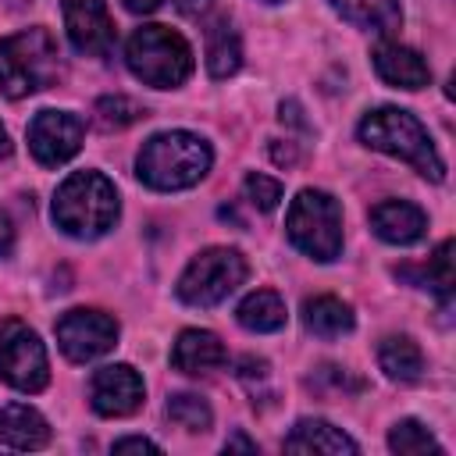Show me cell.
<instances>
[{"mask_svg":"<svg viewBox=\"0 0 456 456\" xmlns=\"http://www.w3.org/2000/svg\"><path fill=\"white\" fill-rule=\"evenodd\" d=\"M118 189L100 171H75L53 196V221L75 239H96L118 221Z\"/></svg>","mask_w":456,"mask_h":456,"instance_id":"1","label":"cell"},{"mask_svg":"<svg viewBox=\"0 0 456 456\" xmlns=\"http://www.w3.org/2000/svg\"><path fill=\"white\" fill-rule=\"evenodd\" d=\"M61 78V50L46 28H21L0 39V93L21 100Z\"/></svg>","mask_w":456,"mask_h":456,"instance_id":"2","label":"cell"},{"mask_svg":"<svg viewBox=\"0 0 456 456\" xmlns=\"http://www.w3.org/2000/svg\"><path fill=\"white\" fill-rule=\"evenodd\" d=\"M360 139L370 150H381L388 157H399V160L413 164L431 182H442V175H445V164H442V157H438L428 128L410 110H399V107H378V110H370L360 121Z\"/></svg>","mask_w":456,"mask_h":456,"instance_id":"3","label":"cell"},{"mask_svg":"<svg viewBox=\"0 0 456 456\" xmlns=\"http://www.w3.org/2000/svg\"><path fill=\"white\" fill-rule=\"evenodd\" d=\"M135 167L150 189H189L210 171V146L192 132H160L142 146Z\"/></svg>","mask_w":456,"mask_h":456,"instance_id":"4","label":"cell"},{"mask_svg":"<svg viewBox=\"0 0 456 456\" xmlns=\"http://www.w3.org/2000/svg\"><path fill=\"white\" fill-rule=\"evenodd\" d=\"M125 61L135 78L157 89H175L192 75V50L189 43L171 32L167 25H142L132 32L125 46Z\"/></svg>","mask_w":456,"mask_h":456,"instance_id":"5","label":"cell"},{"mask_svg":"<svg viewBox=\"0 0 456 456\" xmlns=\"http://www.w3.org/2000/svg\"><path fill=\"white\" fill-rule=\"evenodd\" d=\"M285 228H289L292 246L321 264L342 253V207L335 203V196L321 189H303L292 200Z\"/></svg>","mask_w":456,"mask_h":456,"instance_id":"6","label":"cell"},{"mask_svg":"<svg viewBox=\"0 0 456 456\" xmlns=\"http://www.w3.org/2000/svg\"><path fill=\"white\" fill-rule=\"evenodd\" d=\"M246 281V260L239 249L214 246L189 260L178 278V299L189 306H217Z\"/></svg>","mask_w":456,"mask_h":456,"instance_id":"7","label":"cell"},{"mask_svg":"<svg viewBox=\"0 0 456 456\" xmlns=\"http://www.w3.org/2000/svg\"><path fill=\"white\" fill-rule=\"evenodd\" d=\"M0 378L18 392H43L50 381L46 349L39 335L21 321H7L0 328Z\"/></svg>","mask_w":456,"mask_h":456,"instance_id":"8","label":"cell"},{"mask_svg":"<svg viewBox=\"0 0 456 456\" xmlns=\"http://www.w3.org/2000/svg\"><path fill=\"white\" fill-rule=\"evenodd\" d=\"M57 342L68 360L86 363L114 349L118 342V321L100 310H68L57 321Z\"/></svg>","mask_w":456,"mask_h":456,"instance_id":"9","label":"cell"},{"mask_svg":"<svg viewBox=\"0 0 456 456\" xmlns=\"http://www.w3.org/2000/svg\"><path fill=\"white\" fill-rule=\"evenodd\" d=\"M82 132V118L68 110H39L28 125V150L43 167H57L78 153Z\"/></svg>","mask_w":456,"mask_h":456,"instance_id":"10","label":"cell"},{"mask_svg":"<svg viewBox=\"0 0 456 456\" xmlns=\"http://www.w3.org/2000/svg\"><path fill=\"white\" fill-rule=\"evenodd\" d=\"M142 378L128 367V363H107L93 374L89 395H93V410L103 417H128L142 406Z\"/></svg>","mask_w":456,"mask_h":456,"instance_id":"11","label":"cell"},{"mask_svg":"<svg viewBox=\"0 0 456 456\" xmlns=\"http://www.w3.org/2000/svg\"><path fill=\"white\" fill-rule=\"evenodd\" d=\"M64 28L78 53L103 57L114 43V25L103 0H64Z\"/></svg>","mask_w":456,"mask_h":456,"instance_id":"12","label":"cell"},{"mask_svg":"<svg viewBox=\"0 0 456 456\" xmlns=\"http://www.w3.org/2000/svg\"><path fill=\"white\" fill-rule=\"evenodd\" d=\"M370 61H374V71H378L388 86H395V89H420V86L431 82L428 61H424L417 50H410V46L378 43L374 53H370Z\"/></svg>","mask_w":456,"mask_h":456,"instance_id":"13","label":"cell"},{"mask_svg":"<svg viewBox=\"0 0 456 456\" xmlns=\"http://www.w3.org/2000/svg\"><path fill=\"white\" fill-rule=\"evenodd\" d=\"M370 228L378 232V239L395 242V246H410L424 235L428 217L420 207L406 203V200H381L370 207Z\"/></svg>","mask_w":456,"mask_h":456,"instance_id":"14","label":"cell"},{"mask_svg":"<svg viewBox=\"0 0 456 456\" xmlns=\"http://www.w3.org/2000/svg\"><path fill=\"white\" fill-rule=\"evenodd\" d=\"M224 346L214 331H200V328H189L178 335L175 349H171V363L185 374H210L224 363Z\"/></svg>","mask_w":456,"mask_h":456,"instance_id":"15","label":"cell"},{"mask_svg":"<svg viewBox=\"0 0 456 456\" xmlns=\"http://www.w3.org/2000/svg\"><path fill=\"white\" fill-rule=\"evenodd\" d=\"M0 442L11 449H43L50 442V424L25 403H7L0 410Z\"/></svg>","mask_w":456,"mask_h":456,"instance_id":"16","label":"cell"},{"mask_svg":"<svg viewBox=\"0 0 456 456\" xmlns=\"http://www.w3.org/2000/svg\"><path fill=\"white\" fill-rule=\"evenodd\" d=\"M289 452H356V442L328 420H299L285 438Z\"/></svg>","mask_w":456,"mask_h":456,"instance_id":"17","label":"cell"},{"mask_svg":"<svg viewBox=\"0 0 456 456\" xmlns=\"http://www.w3.org/2000/svg\"><path fill=\"white\" fill-rule=\"evenodd\" d=\"M242 64V46H239V32L228 18H217L207 28V68L214 78H228L235 75Z\"/></svg>","mask_w":456,"mask_h":456,"instance_id":"18","label":"cell"},{"mask_svg":"<svg viewBox=\"0 0 456 456\" xmlns=\"http://www.w3.org/2000/svg\"><path fill=\"white\" fill-rule=\"evenodd\" d=\"M303 321L321 338H338V335H349L353 331V310H349V303H342L335 296L306 299L303 303Z\"/></svg>","mask_w":456,"mask_h":456,"instance_id":"19","label":"cell"},{"mask_svg":"<svg viewBox=\"0 0 456 456\" xmlns=\"http://www.w3.org/2000/svg\"><path fill=\"white\" fill-rule=\"evenodd\" d=\"M342 18H349L360 28L374 32H395L403 25V11L395 0H331Z\"/></svg>","mask_w":456,"mask_h":456,"instance_id":"20","label":"cell"},{"mask_svg":"<svg viewBox=\"0 0 456 456\" xmlns=\"http://www.w3.org/2000/svg\"><path fill=\"white\" fill-rule=\"evenodd\" d=\"M378 363L392 381H417L424 370V356H420L417 342L406 335H388L378 346Z\"/></svg>","mask_w":456,"mask_h":456,"instance_id":"21","label":"cell"},{"mask_svg":"<svg viewBox=\"0 0 456 456\" xmlns=\"http://www.w3.org/2000/svg\"><path fill=\"white\" fill-rule=\"evenodd\" d=\"M235 317H239V324L249 328V331H278V328L285 324V303H281L278 292L256 289V292H249V296L239 303Z\"/></svg>","mask_w":456,"mask_h":456,"instance_id":"22","label":"cell"},{"mask_svg":"<svg viewBox=\"0 0 456 456\" xmlns=\"http://www.w3.org/2000/svg\"><path fill=\"white\" fill-rule=\"evenodd\" d=\"M392 452H406V456H420V452H442V445L435 442V435L420 424V420H399L388 435Z\"/></svg>","mask_w":456,"mask_h":456,"instance_id":"23","label":"cell"},{"mask_svg":"<svg viewBox=\"0 0 456 456\" xmlns=\"http://www.w3.org/2000/svg\"><path fill=\"white\" fill-rule=\"evenodd\" d=\"M167 417H171L178 428H185V431H207L210 420H214L207 399H200V395H192V392L171 395V403H167Z\"/></svg>","mask_w":456,"mask_h":456,"instance_id":"24","label":"cell"},{"mask_svg":"<svg viewBox=\"0 0 456 456\" xmlns=\"http://www.w3.org/2000/svg\"><path fill=\"white\" fill-rule=\"evenodd\" d=\"M424 281L431 285V292H435L442 303L452 299V239H445V242L431 253V260H428V267H424Z\"/></svg>","mask_w":456,"mask_h":456,"instance_id":"25","label":"cell"},{"mask_svg":"<svg viewBox=\"0 0 456 456\" xmlns=\"http://www.w3.org/2000/svg\"><path fill=\"white\" fill-rule=\"evenodd\" d=\"M96 118H100L103 128H125V125L142 118V107L128 96H100L96 100Z\"/></svg>","mask_w":456,"mask_h":456,"instance_id":"26","label":"cell"},{"mask_svg":"<svg viewBox=\"0 0 456 456\" xmlns=\"http://www.w3.org/2000/svg\"><path fill=\"white\" fill-rule=\"evenodd\" d=\"M246 200L256 210H274L281 203V182H274L267 175H249L246 178Z\"/></svg>","mask_w":456,"mask_h":456,"instance_id":"27","label":"cell"},{"mask_svg":"<svg viewBox=\"0 0 456 456\" xmlns=\"http://www.w3.org/2000/svg\"><path fill=\"white\" fill-rule=\"evenodd\" d=\"M114 452H160V445L150 438H118Z\"/></svg>","mask_w":456,"mask_h":456,"instance_id":"28","label":"cell"},{"mask_svg":"<svg viewBox=\"0 0 456 456\" xmlns=\"http://www.w3.org/2000/svg\"><path fill=\"white\" fill-rule=\"evenodd\" d=\"M14 249V228H11V217L0 210V256H11Z\"/></svg>","mask_w":456,"mask_h":456,"instance_id":"29","label":"cell"},{"mask_svg":"<svg viewBox=\"0 0 456 456\" xmlns=\"http://www.w3.org/2000/svg\"><path fill=\"white\" fill-rule=\"evenodd\" d=\"M271 157H274V164H296V146L292 142H285V146L274 142L271 146Z\"/></svg>","mask_w":456,"mask_h":456,"instance_id":"30","label":"cell"},{"mask_svg":"<svg viewBox=\"0 0 456 456\" xmlns=\"http://www.w3.org/2000/svg\"><path fill=\"white\" fill-rule=\"evenodd\" d=\"M175 4H178V11H182V14L196 18V14H203V11H207L214 0H175Z\"/></svg>","mask_w":456,"mask_h":456,"instance_id":"31","label":"cell"},{"mask_svg":"<svg viewBox=\"0 0 456 456\" xmlns=\"http://www.w3.org/2000/svg\"><path fill=\"white\" fill-rule=\"evenodd\" d=\"M299 114H303V110H299V103H292V100H289V103H281V121H292V125L306 128V121H303Z\"/></svg>","mask_w":456,"mask_h":456,"instance_id":"32","label":"cell"},{"mask_svg":"<svg viewBox=\"0 0 456 456\" xmlns=\"http://www.w3.org/2000/svg\"><path fill=\"white\" fill-rule=\"evenodd\" d=\"M125 7H128L132 14H146V11L160 7V0H125Z\"/></svg>","mask_w":456,"mask_h":456,"instance_id":"33","label":"cell"},{"mask_svg":"<svg viewBox=\"0 0 456 456\" xmlns=\"http://www.w3.org/2000/svg\"><path fill=\"white\" fill-rule=\"evenodd\" d=\"M224 449H246V452H253L256 442H249V438H242V435H232V438L224 442Z\"/></svg>","mask_w":456,"mask_h":456,"instance_id":"34","label":"cell"},{"mask_svg":"<svg viewBox=\"0 0 456 456\" xmlns=\"http://www.w3.org/2000/svg\"><path fill=\"white\" fill-rule=\"evenodd\" d=\"M7 150H11V142H7V132H4V125H0V157H7Z\"/></svg>","mask_w":456,"mask_h":456,"instance_id":"35","label":"cell"},{"mask_svg":"<svg viewBox=\"0 0 456 456\" xmlns=\"http://www.w3.org/2000/svg\"><path fill=\"white\" fill-rule=\"evenodd\" d=\"M267 4H278V0H267Z\"/></svg>","mask_w":456,"mask_h":456,"instance_id":"36","label":"cell"}]
</instances>
